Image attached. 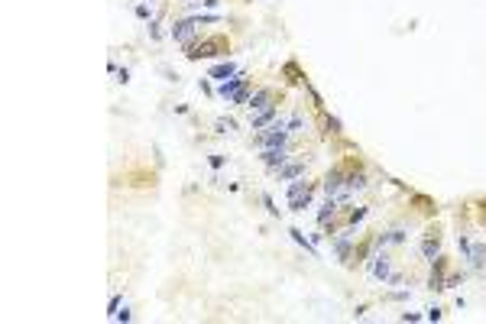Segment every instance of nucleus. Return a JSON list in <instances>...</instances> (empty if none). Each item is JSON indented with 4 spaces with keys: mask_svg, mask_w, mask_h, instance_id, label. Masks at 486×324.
I'll return each instance as SVG.
<instances>
[{
    "mask_svg": "<svg viewBox=\"0 0 486 324\" xmlns=\"http://www.w3.org/2000/svg\"><path fill=\"white\" fill-rule=\"evenodd\" d=\"M136 16H139V20H146V16H149V7L139 4V7H136Z\"/></svg>",
    "mask_w": 486,
    "mask_h": 324,
    "instance_id": "nucleus-23",
    "label": "nucleus"
},
{
    "mask_svg": "<svg viewBox=\"0 0 486 324\" xmlns=\"http://www.w3.org/2000/svg\"><path fill=\"white\" fill-rule=\"evenodd\" d=\"M117 81H123V84L130 81V72H127V68H120V72H117Z\"/></svg>",
    "mask_w": 486,
    "mask_h": 324,
    "instance_id": "nucleus-25",
    "label": "nucleus"
},
{
    "mask_svg": "<svg viewBox=\"0 0 486 324\" xmlns=\"http://www.w3.org/2000/svg\"><path fill=\"white\" fill-rule=\"evenodd\" d=\"M467 256H470V262L473 266H483V256H486V247H480V243H476V247H470V253H467Z\"/></svg>",
    "mask_w": 486,
    "mask_h": 324,
    "instance_id": "nucleus-16",
    "label": "nucleus"
},
{
    "mask_svg": "<svg viewBox=\"0 0 486 324\" xmlns=\"http://www.w3.org/2000/svg\"><path fill=\"white\" fill-rule=\"evenodd\" d=\"M269 104H272V87H263V91H256L253 98H250V104H246V107H250V113H256V110L269 107Z\"/></svg>",
    "mask_w": 486,
    "mask_h": 324,
    "instance_id": "nucleus-9",
    "label": "nucleus"
},
{
    "mask_svg": "<svg viewBox=\"0 0 486 324\" xmlns=\"http://www.w3.org/2000/svg\"><path fill=\"white\" fill-rule=\"evenodd\" d=\"M369 279H376V282H386V279H392V262H389L386 253H376V256L369 259Z\"/></svg>",
    "mask_w": 486,
    "mask_h": 324,
    "instance_id": "nucleus-3",
    "label": "nucleus"
},
{
    "mask_svg": "<svg viewBox=\"0 0 486 324\" xmlns=\"http://www.w3.org/2000/svg\"><path fill=\"white\" fill-rule=\"evenodd\" d=\"M302 172H305V165H302V162H295V165H285V169H279V179H282V182H289V179H298Z\"/></svg>",
    "mask_w": 486,
    "mask_h": 324,
    "instance_id": "nucleus-13",
    "label": "nucleus"
},
{
    "mask_svg": "<svg viewBox=\"0 0 486 324\" xmlns=\"http://www.w3.org/2000/svg\"><path fill=\"white\" fill-rule=\"evenodd\" d=\"M295 130H302V117H292L289 120V133H295Z\"/></svg>",
    "mask_w": 486,
    "mask_h": 324,
    "instance_id": "nucleus-19",
    "label": "nucleus"
},
{
    "mask_svg": "<svg viewBox=\"0 0 486 324\" xmlns=\"http://www.w3.org/2000/svg\"><path fill=\"white\" fill-rule=\"evenodd\" d=\"M311 185L308 182H292L289 185V208L292 211H305L308 208V201H311Z\"/></svg>",
    "mask_w": 486,
    "mask_h": 324,
    "instance_id": "nucleus-2",
    "label": "nucleus"
},
{
    "mask_svg": "<svg viewBox=\"0 0 486 324\" xmlns=\"http://www.w3.org/2000/svg\"><path fill=\"white\" fill-rule=\"evenodd\" d=\"M334 250H337L340 259H347V256H350V237H340L337 243H334Z\"/></svg>",
    "mask_w": 486,
    "mask_h": 324,
    "instance_id": "nucleus-17",
    "label": "nucleus"
},
{
    "mask_svg": "<svg viewBox=\"0 0 486 324\" xmlns=\"http://www.w3.org/2000/svg\"><path fill=\"white\" fill-rule=\"evenodd\" d=\"M334 214H337V198H328V201H324V208L318 211V224H328Z\"/></svg>",
    "mask_w": 486,
    "mask_h": 324,
    "instance_id": "nucleus-11",
    "label": "nucleus"
},
{
    "mask_svg": "<svg viewBox=\"0 0 486 324\" xmlns=\"http://www.w3.org/2000/svg\"><path fill=\"white\" fill-rule=\"evenodd\" d=\"M188 49V58H214V55H227V39L224 36H214V39H205V42H191Z\"/></svg>",
    "mask_w": 486,
    "mask_h": 324,
    "instance_id": "nucleus-1",
    "label": "nucleus"
},
{
    "mask_svg": "<svg viewBox=\"0 0 486 324\" xmlns=\"http://www.w3.org/2000/svg\"><path fill=\"white\" fill-rule=\"evenodd\" d=\"M363 217H366V211H363V208H357V211H353V214H350V224H357V221H363Z\"/></svg>",
    "mask_w": 486,
    "mask_h": 324,
    "instance_id": "nucleus-20",
    "label": "nucleus"
},
{
    "mask_svg": "<svg viewBox=\"0 0 486 324\" xmlns=\"http://www.w3.org/2000/svg\"><path fill=\"white\" fill-rule=\"evenodd\" d=\"M282 72L289 75V81H305V78H302V72H298V65H295V62H285V68H282Z\"/></svg>",
    "mask_w": 486,
    "mask_h": 324,
    "instance_id": "nucleus-18",
    "label": "nucleus"
},
{
    "mask_svg": "<svg viewBox=\"0 0 486 324\" xmlns=\"http://www.w3.org/2000/svg\"><path fill=\"white\" fill-rule=\"evenodd\" d=\"M263 204H266V208H269V214H279V208H276V204H272V198H269V195H263Z\"/></svg>",
    "mask_w": 486,
    "mask_h": 324,
    "instance_id": "nucleus-21",
    "label": "nucleus"
},
{
    "mask_svg": "<svg viewBox=\"0 0 486 324\" xmlns=\"http://www.w3.org/2000/svg\"><path fill=\"white\" fill-rule=\"evenodd\" d=\"M194 30H198V20H179V23L172 26V39L182 42V46H191Z\"/></svg>",
    "mask_w": 486,
    "mask_h": 324,
    "instance_id": "nucleus-5",
    "label": "nucleus"
},
{
    "mask_svg": "<svg viewBox=\"0 0 486 324\" xmlns=\"http://www.w3.org/2000/svg\"><path fill=\"white\" fill-rule=\"evenodd\" d=\"M113 321H130V311H127V308L117 311V314H113Z\"/></svg>",
    "mask_w": 486,
    "mask_h": 324,
    "instance_id": "nucleus-26",
    "label": "nucleus"
},
{
    "mask_svg": "<svg viewBox=\"0 0 486 324\" xmlns=\"http://www.w3.org/2000/svg\"><path fill=\"white\" fill-rule=\"evenodd\" d=\"M201 4H205V7H208V10H214V7L220 4V0H201Z\"/></svg>",
    "mask_w": 486,
    "mask_h": 324,
    "instance_id": "nucleus-28",
    "label": "nucleus"
},
{
    "mask_svg": "<svg viewBox=\"0 0 486 324\" xmlns=\"http://www.w3.org/2000/svg\"><path fill=\"white\" fill-rule=\"evenodd\" d=\"M246 84H250V81H246V75H240V72H237L234 78H227V81H220L217 94H220V98H224V101H234V98H237V94L243 91Z\"/></svg>",
    "mask_w": 486,
    "mask_h": 324,
    "instance_id": "nucleus-4",
    "label": "nucleus"
},
{
    "mask_svg": "<svg viewBox=\"0 0 486 324\" xmlns=\"http://www.w3.org/2000/svg\"><path fill=\"white\" fill-rule=\"evenodd\" d=\"M328 127H331V133H340V124L334 117H328Z\"/></svg>",
    "mask_w": 486,
    "mask_h": 324,
    "instance_id": "nucleus-27",
    "label": "nucleus"
},
{
    "mask_svg": "<svg viewBox=\"0 0 486 324\" xmlns=\"http://www.w3.org/2000/svg\"><path fill=\"white\" fill-rule=\"evenodd\" d=\"M234 75H237V65L234 62H220V65L211 68V78H217V81H227V78H234Z\"/></svg>",
    "mask_w": 486,
    "mask_h": 324,
    "instance_id": "nucleus-10",
    "label": "nucleus"
},
{
    "mask_svg": "<svg viewBox=\"0 0 486 324\" xmlns=\"http://www.w3.org/2000/svg\"><path fill=\"white\" fill-rule=\"evenodd\" d=\"M263 162H266L269 169H279V165L285 162V146H269V150H263Z\"/></svg>",
    "mask_w": 486,
    "mask_h": 324,
    "instance_id": "nucleus-8",
    "label": "nucleus"
},
{
    "mask_svg": "<svg viewBox=\"0 0 486 324\" xmlns=\"http://www.w3.org/2000/svg\"><path fill=\"white\" fill-rule=\"evenodd\" d=\"M214 130H217V133H234V130H237V120H234V117H217V120H214Z\"/></svg>",
    "mask_w": 486,
    "mask_h": 324,
    "instance_id": "nucleus-14",
    "label": "nucleus"
},
{
    "mask_svg": "<svg viewBox=\"0 0 486 324\" xmlns=\"http://www.w3.org/2000/svg\"><path fill=\"white\" fill-rule=\"evenodd\" d=\"M117 308H120V295H113V299H110V318L117 314Z\"/></svg>",
    "mask_w": 486,
    "mask_h": 324,
    "instance_id": "nucleus-22",
    "label": "nucleus"
},
{
    "mask_svg": "<svg viewBox=\"0 0 486 324\" xmlns=\"http://www.w3.org/2000/svg\"><path fill=\"white\" fill-rule=\"evenodd\" d=\"M272 117H276V104H269V107H263V110L250 113V127H253V130H263V127H269V124H272Z\"/></svg>",
    "mask_w": 486,
    "mask_h": 324,
    "instance_id": "nucleus-6",
    "label": "nucleus"
},
{
    "mask_svg": "<svg viewBox=\"0 0 486 324\" xmlns=\"http://www.w3.org/2000/svg\"><path fill=\"white\" fill-rule=\"evenodd\" d=\"M425 318H428V321H441V308H431Z\"/></svg>",
    "mask_w": 486,
    "mask_h": 324,
    "instance_id": "nucleus-24",
    "label": "nucleus"
},
{
    "mask_svg": "<svg viewBox=\"0 0 486 324\" xmlns=\"http://www.w3.org/2000/svg\"><path fill=\"white\" fill-rule=\"evenodd\" d=\"M344 179H347L344 169H334L328 179H324V191H328V198H334V195H340V191H344Z\"/></svg>",
    "mask_w": 486,
    "mask_h": 324,
    "instance_id": "nucleus-7",
    "label": "nucleus"
},
{
    "mask_svg": "<svg viewBox=\"0 0 486 324\" xmlns=\"http://www.w3.org/2000/svg\"><path fill=\"white\" fill-rule=\"evenodd\" d=\"M289 233H292V240H295V243H298V247H305L308 253H311V256H318V250H315V247H311V243H308V240H305V233H302V230H298V227H292V230H289Z\"/></svg>",
    "mask_w": 486,
    "mask_h": 324,
    "instance_id": "nucleus-15",
    "label": "nucleus"
},
{
    "mask_svg": "<svg viewBox=\"0 0 486 324\" xmlns=\"http://www.w3.org/2000/svg\"><path fill=\"white\" fill-rule=\"evenodd\" d=\"M438 253H441V243H438V240H425V243H421V256H425V259L435 262Z\"/></svg>",
    "mask_w": 486,
    "mask_h": 324,
    "instance_id": "nucleus-12",
    "label": "nucleus"
}]
</instances>
